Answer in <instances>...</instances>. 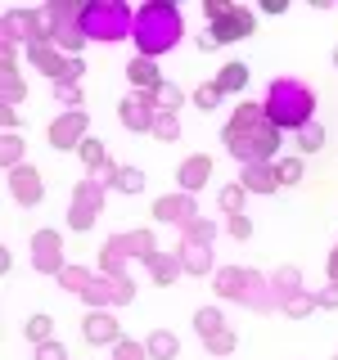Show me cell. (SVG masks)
<instances>
[{"instance_id": "cell-1", "label": "cell", "mask_w": 338, "mask_h": 360, "mask_svg": "<svg viewBox=\"0 0 338 360\" xmlns=\"http://www.w3.org/2000/svg\"><path fill=\"white\" fill-rule=\"evenodd\" d=\"M221 144L230 149L239 162H270L280 149V127L266 117V108L262 104H253V99H244L239 108L230 112V122H225V131H221Z\"/></svg>"}, {"instance_id": "cell-2", "label": "cell", "mask_w": 338, "mask_h": 360, "mask_svg": "<svg viewBox=\"0 0 338 360\" xmlns=\"http://www.w3.org/2000/svg\"><path fill=\"white\" fill-rule=\"evenodd\" d=\"M262 108L280 131H302L307 122H315V90L307 82H298V77H275L266 86Z\"/></svg>"}, {"instance_id": "cell-3", "label": "cell", "mask_w": 338, "mask_h": 360, "mask_svg": "<svg viewBox=\"0 0 338 360\" xmlns=\"http://www.w3.org/2000/svg\"><path fill=\"white\" fill-rule=\"evenodd\" d=\"M180 37H185V18H180V9H176V5L158 0V5L135 9L131 41H135V50H140L144 59H158V54H167Z\"/></svg>"}, {"instance_id": "cell-4", "label": "cell", "mask_w": 338, "mask_h": 360, "mask_svg": "<svg viewBox=\"0 0 338 360\" xmlns=\"http://www.w3.org/2000/svg\"><path fill=\"white\" fill-rule=\"evenodd\" d=\"M131 27H135V14L122 0H90V5H82V32H86V41H127L131 37Z\"/></svg>"}, {"instance_id": "cell-5", "label": "cell", "mask_w": 338, "mask_h": 360, "mask_svg": "<svg viewBox=\"0 0 338 360\" xmlns=\"http://www.w3.org/2000/svg\"><path fill=\"white\" fill-rule=\"evenodd\" d=\"M131 257H140V262L158 257V239L149 230H127V234H113V239L99 243V275H127Z\"/></svg>"}, {"instance_id": "cell-6", "label": "cell", "mask_w": 338, "mask_h": 360, "mask_svg": "<svg viewBox=\"0 0 338 360\" xmlns=\"http://www.w3.org/2000/svg\"><path fill=\"white\" fill-rule=\"evenodd\" d=\"M50 14V45H59L68 59H82L86 50V32H82V5H68V0H54L45 5Z\"/></svg>"}, {"instance_id": "cell-7", "label": "cell", "mask_w": 338, "mask_h": 360, "mask_svg": "<svg viewBox=\"0 0 338 360\" xmlns=\"http://www.w3.org/2000/svg\"><path fill=\"white\" fill-rule=\"evenodd\" d=\"M253 32H257V14H253L248 5H225V14L208 18V37H212V45H234V41L253 37Z\"/></svg>"}, {"instance_id": "cell-8", "label": "cell", "mask_w": 338, "mask_h": 360, "mask_svg": "<svg viewBox=\"0 0 338 360\" xmlns=\"http://www.w3.org/2000/svg\"><path fill=\"white\" fill-rule=\"evenodd\" d=\"M82 297L90 302V311H108V307H127V302L135 297V284L127 275H95L90 279V288L82 292Z\"/></svg>"}, {"instance_id": "cell-9", "label": "cell", "mask_w": 338, "mask_h": 360, "mask_svg": "<svg viewBox=\"0 0 338 360\" xmlns=\"http://www.w3.org/2000/svg\"><path fill=\"white\" fill-rule=\"evenodd\" d=\"M99 207H104V185L82 180V185L73 189V202H68V225H73V230H90L95 217H99Z\"/></svg>"}, {"instance_id": "cell-10", "label": "cell", "mask_w": 338, "mask_h": 360, "mask_svg": "<svg viewBox=\"0 0 338 360\" xmlns=\"http://www.w3.org/2000/svg\"><path fill=\"white\" fill-rule=\"evenodd\" d=\"M86 127H90L86 108H63L59 117L50 122V144H54L59 153H68V149H82V140H90Z\"/></svg>"}, {"instance_id": "cell-11", "label": "cell", "mask_w": 338, "mask_h": 360, "mask_svg": "<svg viewBox=\"0 0 338 360\" xmlns=\"http://www.w3.org/2000/svg\"><path fill=\"white\" fill-rule=\"evenodd\" d=\"M32 266H37V275H59V270L68 266L59 230H37L32 234Z\"/></svg>"}, {"instance_id": "cell-12", "label": "cell", "mask_w": 338, "mask_h": 360, "mask_svg": "<svg viewBox=\"0 0 338 360\" xmlns=\"http://www.w3.org/2000/svg\"><path fill=\"white\" fill-rule=\"evenodd\" d=\"M154 217H158V221H167V225H180V234H185L189 225L199 221L194 194H185V189H176V194H163V198H154Z\"/></svg>"}, {"instance_id": "cell-13", "label": "cell", "mask_w": 338, "mask_h": 360, "mask_svg": "<svg viewBox=\"0 0 338 360\" xmlns=\"http://www.w3.org/2000/svg\"><path fill=\"white\" fill-rule=\"evenodd\" d=\"M118 117H122V127H127V131H135V135L154 131V117H158V108H154L149 90H131V95L118 104Z\"/></svg>"}, {"instance_id": "cell-14", "label": "cell", "mask_w": 338, "mask_h": 360, "mask_svg": "<svg viewBox=\"0 0 338 360\" xmlns=\"http://www.w3.org/2000/svg\"><path fill=\"white\" fill-rule=\"evenodd\" d=\"M27 59L37 72H45L50 82H68L73 77V59L59 50V45H50V41H37V45H27Z\"/></svg>"}, {"instance_id": "cell-15", "label": "cell", "mask_w": 338, "mask_h": 360, "mask_svg": "<svg viewBox=\"0 0 338 360\" xmlns=\"http://www.w3.org/2000/svg\"><path fill=\"white\" fill-rule=\"evenodd\" d=\"M82 338H86L90 347H118L122 342L118 315H113V311H90L86 320H82Z\"/></svg>"}, {"instance_id": "cell-16", "label": "cell", "mask_w": 338, "mask_h": 360, "mask_svg": "<svg viewBox=\"0 0 338 360\" xmlns=\"http://www.w3.org/2000/svg\"><path fill=\"white\" fill-rule=\"evenodd\" d=\"M9 194H14L18 207H37V202L45 198V180L37 167H14L9 172Z\"/></svg>"}, {"instance_id": "cell-17", "label": "cell", "mask_w": 338, "mask_h": 360, "mask_svg": "<svg viewBox=\"0 0 338 360\" xmlns=\"http://www.w3.org/2000/svg\"><path fill=\"white\" fill-rule=\"evenodd\" d=\"M176 180H180V189H185V194H199V189L212 180V158L208 153H189L185 162L176 167Z\"/></svg>"}, {"instance_id": "cell-18", "label": "cell", "mask_w": 338, "mask_h": 360, "mask_svg": "<svg viewBox=\"0 0 338 360\" xmlns=\"http://www.w3.org/2000/svg\"><path fill=\"white\" fill-rule=\"evenodd\" d=\"M239 185L248 189V194H275V189H280L275 162H248L239 172Z\"/></svg>"}, {"instance_id": "cell-19", "label": "cell", "mask_w": 338, "mask_h": 360, "mask_svg": "<svg viewBox=\"0 0 338 360\" xmlns=\"http://www.w3.org/2000/svg\"><path fill=\"white\" fill-rule=\"evenodd\" d=\"M176 257H180V270H185V275H212V243L180 239Z\"/></svg>"}, {"instance_id": "cell-20", "label": "cell", "mask_w": 338, "mask_h": 360, "mask_svg": "<svg viewBox=\"0 0 338 360\" xmlns=\"http://www.w3.org/2000/svg\"><path fill=\"white\" fill-rule=\"evenodd\" d=\"M244 292H248V270L244 266H221L217 270V297L244 302Z\"/></svg>"}, {"instance_id": "cell-21", "label": "cell", "mask_w": 338, "mask_h": 360, "mask_svg": "<svg viewBox=\"0 0 338 360\" xmlns=\"http://www.w3.org/2000/svg\"><path fill=\"white\" fill-rule=\"evenodd\" d=\"M244 307H253V311H270V307H275L270 279H266V275H257V270H248V292H244Z\"/></svg>"}, {"instance_id": "cell-22", "label": "cell", "mask_w": 338, "mask_h": 360, "mask_svg": "<svg viewBox=\"0 0 338 360\" xmlns=\"http://www.w3.org/2000/svg\"><path fill=\"white\" fill-rule=\"evenodd\" d=\"M127 77H131L135 90H158V86H163V77H158V63L144 59V54H135V59L127 63Z\"/></svg>"}, {"instance_id": "cell-23", "label": "cell", "mask_w": 338, "mask_h": 360, "mask_svg": "<svg viewBox=\"0 0 338 360\" xmlns=\"http://www.w3.org/2000/svg\"><path fill=\"white\" fill-rule=\"evenodd\" d=\"M144 352H149V360H176L180 356V338L167 333V329H154L144 338Z\"/></svg>"}, {"instance_id": "cell-24", "label": "cell", "mask_w": 338, "mask_h": 360, "mask_svg": "<svg viewBox=\"0 0 338 360\" xmlns=\"http://www.w3.org/2000/svg\"><path fill=\"white\" fill-rule=\"evenodd\" d=\"M270 292H275V307L284 297H293V292H302V270L298 266H280L275 275H270Z\"/></svg>"}, {"instance_id": "cell-25", "label": "cell", "mask_w": 338, "mask_h": 360, "mask_svg": "<svg viewBox=\"0 0 338 360\" xmlns=\"http://www.w3.org/2000/svg\"><path fill=\"white\" fill-rule=\"evenodd\" d=\"M149 275H154V284H176V279H180V257L176 252H158L154 257V262H149Z\"/></svg>"}, {"instance_id": "cell-26", "label": "cell", "mask_w": 338, "mask_h": 360, "mask_svg": "<svg viewBox=\"0 0 338 360\" xmlns=\"http://www.w3.org/2000/svg\"><path fill=\"white\" fill-rule=\"evenodd\" d=\"M217 86L225 90V95H239V90L248 86V63H239V59H230V63H225L221 72H217Z\"/></svg>"}, {"instance_id": "cell-27", "label": "cell", "mask_w": 338, "mask_h": 360, "mask_svg": "<svg viewBox=\"0 0 338 360\" xmlns=\"http://www.w3.org/2000/svg\"><path fill=\"white\" fill-rule=\"evenodd\" d=\"M54 279H59V288H68V292H77V297H82V292L90 288V279H95V270H86V266H63Z\"/></svg>"}, {"instance_id": "cell-28", "label": "cell", "mask_w": 338, "mask_h": 360, "mask_svg": "<svg viewBox=\"0 0 338 360\" xmlns=\"http://www.w3.org/2000/svg\"><path fill=\"white\" fill-rule=\"evenodd\" d=\"M77 153H82V162H86V176H99V172L113 162L108 149H104L99 140H82V149H77Z\"/></svg>"}, {"instance_id": "cell-29", "label": "cell", "mask_w": 338, "mask_h": 360, "mask_svg": "<svg viewBox=\"0 0 338 360\" xmlns=\"http://www.w3.org/2000/svg\"><path fill=\"white\" fill-rule=\"evenodd\" d=\"M293 135H298V153H320L325 144H330V135H325L320 122H307V127L293 131Z\"/></svg>"}, {"instance_id": "cell-30", "label": "cell", "mask_w": 338, "mask_h": 360, "mask_svg": "<svg viewBox=\"0 0 338 360\" xmlns=\"http://www.w3.org/2000/svg\"><path fill=\"white\" fill-rule=\"evenodd\" d=\"M149 99H154V108H158V112H176V108H180V99H185V90H180L176 82H163L158 90H149Z\"/></svg>"}, {"instance_id": "cell-31", "label": "cell", "mask_w": 338, "mask_h": 360, "mask_svg": "<svg viewBox=\"0 0 338 360\" xmlns=\"http://www.w3.org/2000/svg\"><path fill=\"white\" fill-rule=\"evenodd\" d=\"M0 167H5V172L23 167V135L18 131H5V140H0Z\"/></svg>"}, {"instance_id": "cell-32", "label": "cell", "mask_w": 338, "mask_h": 360, "mask_svg": "<svg viewBox=\"0 0 338 360\" xmlns=\"http://www.w3.org/2000/svg\"><path fill=\"white\" fill-rule=\"evenodd\" d=\"M221 104H225V90H221L217 82H203V86L194 90V108H199V112H217Z\"/></svg>"}, {"instance_id": "cell-33", "label": "cell", "mask_w": 338, "mask_h": 360, "mask_svg": "<svg viewBox=\"0 0 338 360\" xmlns=\"http://www.w3.org/2000/svg\"><path fill=\"white\" fill-rule=\"evenodd\" d=\"M244 194L248 189L234 180V185H221V194H217V202H221V212L225 217H244Z\"/></svg>"}, {"instance_id": "cell-34", "label": "cell", "mask_w": 338, "mask_h": 360, "mask_svg": "<svg viewBox=\"0 0 338 360\" xmlns=\"http://www.w3.org/2000/svg\"><path fill=\"white\" fill-rule=\"evenodd\" d=\"M194 329H199V338H212L225 329V315L217 307H203V311H194Z\"/></svg>"}, {"instance_id": "cell-35", "label": "cell", "mask_w": 338, "mask_h": 360, "mask_svg": "<svg viewBox=\"0 0 338 360\" xmlns=\"http://www.w3.org/2000/svg\"><path fill=\"white\" fill-rule=\"evenodd\" d=\"M280 311H289L293 320H307V315L315 311V297H311V292H293V297L280 302Z\"/></svg>"}, {"instance_id": "cell-36", "label": "cell", "mask_w": 338, "mask_h": 360, "mask_svg": "<svg viewBox=\"0 0 338 360\" xmlns=\"http://www.w3.org/2000/svg\"><path fill=\"white\" fill-rule=\"evenodd\" d=\"M149 135H158V140H167V144H172V140H180V117H176V112H158V117H154V131Z\"/></svg>"}, {"instance_id": "cell-37", "label": "cell", "mask_w": 338, "mask_h": 360, "mask_svg": "<svg viewBox=\"0 0 338 360\" xmlns=\"http://www.w3.org/2000/svg\"><path fill=\"white\" fill-rule=\"evenodd\" d=\"M50 329H54V320H50V315H45V311H37V315H32V320H27V329H23V333H27V342H50Z\"/></svg>"}, {"instance_id": "cell-38", "label": "cell", "mask_w": 338, "mask_h": 360, "mask_svg": "<svg viewBox=\"0 0 338 360\" xmlns=\"http://www.w3.org/2000/svg\"><path fill=\"white\" fill-rule=\"evenodd\" d=\"M275 176H280V189H284V185H298V180H302V158H280V162H275Z\"/></svg>"}, {"instance_id": "cell-39", "label": "cell", "mask_w": 338, "mask_h": 360, "mask_svg": "<svg viewBox=\"0 0 338 360\" xmlns=\"http://www.w3.org/2000/svg\"><path fill=\"white\" fill-rule=\"evenodd\" d=\"M113 189H122V194H140V189H144V172H140V167H122Z\"/></svg>"}, {"instance_id": "cell-40", "label": "cell", "mask_w": 338, "mask_h": 360, "mask_svg": "<svg viewBox=\"0 0 338 360\" xmlns=\"http://www.w3.org/2000/svg\"><path fill=\"white\" fill-rule=\"evenodd\" d=\"M54 99H59L63 108H82V86L77 82H54Z\"/></svg>"}, {"instance_id": "cell-41", "label": "cell", "mask_w": 338, "mask_h": 360, "mask_svg": "<svg viewBox=\"0 0 338 360\" xmlns=\"http://www.w3.org/2000/svg\"><path fill=\"white\" fill-rule=\"evenodd\" d=\"M180 239H194V243H212V239H217V221H194V225H189V230L185 234H180Z\"/></svg>"}, {"instance_id": "cell-42", "label": "cell", "mask_w": 338, "mask_h": 360, "mask_svg": "<svg viewBox=\"0 0 338 360\" xmlns=\"http://www.w3.org/2000/svg\"><path fill=\"white\" fill-rule=\"evenodd\" d=\"M203 347H208L212 356H230V352H234V333H230V329H221V333L203 338Z\"/></svg>"}, {"instance_id": "cell-43", "label": "cell", "mask_w": 338, "mask_h": 360, "mask_svg": "<svg viewBox=\"0 0 338 360\" xmlns=\"http://www.w3.org/2000/svg\"><path fill=\"white\" fill-rule=\"evenodd\" d=\"M113 360H149V352H144V342H131V338H122V342L113 347Z\"/></svg>"}, {"instance_id": "cell-44", "label": "cell", "mask_w": 338, "mask_h": 360, "mask_svg": "<svg viewBox=\"0 0 338 360\" xmlns=\"http://www.w3.org/2000/svg\"><path fill=\"white\" fill-rule=\"evenodd\" d=\"M37 360H68V352H63V342H54V338H50V342L37 347Z\"/></svg>"}, {"instance_id": "cell-45", "label": "cell", "mask_w": 338, "mask_h": 360, "mask_svg": "<svg viewBox=\"0 0 338 360\" xmlns=\"http://www.w3.org/2000/svg\"><path fill=\"white\" fill-rule=\"evenodd\" d=\"M311 297H315V307H325V311H338V284L320 288V292H311Z\"/></svg>"}, {"instance_id": "cell-46", "label": "cell", "mask_w": 338, "mask_h": 360, "mask_svg": "<svg viewBox=\"0 0 338 360\" xmlns=\"http://www.w3.org/2000/svg\"><path fill=\"white\" fill-rule=\"evenodd\" d=\"M225 230H230L234 239H253V221H248V217H230V225H225Z\"/></svg>"}, {"instance_id": "cell-47", "label": "cell", "mask_w": 338, "mask_h": 360, "mask_svg": "<svg viewBox=\"0 0 338 360\" xmlns=\"http://www.w3.org/2000/svg\"><path fill=\"white\" fill-rule=\"evenodd\" d=\"M225 5H230V0H203V14L217 18V14H225Z\"/></svg>"}, {"instance_id": "cell-48", "label": "cell", "mask_w": 338, "mask_h": 360, "mask_svg": "<svg viewBox=\"0 0 338 360\" xmlns=\"http://www.w3.org/2000/svg\"><path fill=\"white\" fill-rule=\"evenodd\" d=\"M0 122H5V131H14L18 127V108H5V104H0Z\"/></svg>"}, {"instance_id": "cell-49", "label": "cell", "mask_w": 338, "mask_h": 360, "mask_svg": "<svg viewBox=\"0 0 338 360\" xmlns=\"http://www.w3.org/2000/svg\"><path fill=\"white\" fill-rule=\"evenodd\" d=\"M330 284H338V243H334V252H330Z\"/></svg>"}, {"instance_id": "cell-50", "label": "cell", "mask_w": 338, "mask_h": 360, "mask_svg": "<svg viewBox=\"0 0 338 360\" xmlns=\"http://www.w3.org/2000/svg\"><path fill=\"white\" fill-rule=\"evenodd\" d=\"M334 63H338V45H334Z\"/></svg>"}, {"instance_id": "cell-51", "label": "cell", "mask_w": 338, "mask_h": 360, "mask_svg": "<svg viewBox=\"0 0 338 360\" xmlns=\"http://www.w3.org/2000/svg\"><path fill=\"white\" fill-rule=\"evenodd\" d=\"M334 360H338V356H334Z\"/></svg>"}]
</instances>
